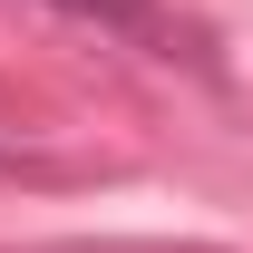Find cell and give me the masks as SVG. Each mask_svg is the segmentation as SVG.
<instances>
[{
    "label": "cell",
    "mask_w": 253,
    "mask_h": 253,
    "mask_svg": "<svg viewBox=\"0 0 253 253\" xmlns=\"http://www.w3.org/2000/svg\"><path fill=\"white\" fill-rule=\"evenodd\" d=\"M59 20H88V30L126 39V49H175V30H166V10L156 0H49Z\"/></svg>",
    "instance_id": "obj_1"
}]
</instances>
